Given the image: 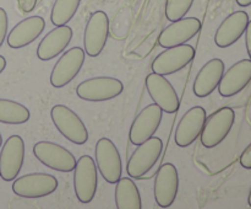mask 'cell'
<instances>
[{
    "instance_id": "1",
    "label": "cell",
    "mask_w": 251,
    "mask_h": 209,
    "mask_svg": "<svg viewBox=\"0 0 251 209\" xmlns=\"http://www.w3.org/2000/svg\"><path fill=\"white\" fill-rule=\"evenodd\" d=\"M235 112L230 107H222L206 118L201 132V144L207 149L218 147L232 130Z\"/></svg>"
},
{
    "instance_id": "2",
    "label": "cell",
    "mask_w": 251,
    "mask_h": 209,
    "mask_svg": "<svg viewBox=\"0 0 251 209\" xmlns=\"http://www.w3.org/2000/svg\"><path fill=\"white\" fill-rule=\"evenodd\" d=\"M51 120L64 138L76 145H83L88 140V130L78 115L65 105H55L50 111Z\"/></svg>"
},
{
    "instance_id": "3",
    "label": "cell",
    "mask_w": 251,
    "mask_h": 209,
    "mask_svg": "<svg viewBox=\"0 0 251 209\" xmlns=\"http://www.w3.org/2000/svg\"><path fill=\"white\" fill-rule=\"evenodd\" d=\"M98 187V171L93 157L83 155L76 161L74 169V189L76 198L82 204L93 201Z\"/></svg>"
},
{
    "instance_id": "4",
    "label": "cell",
    "mask_w": 251,
    "mask_h": 209,
    "mask_svg": "<svg viewBox=\"0 0 251 209\" xmlns=\"http://www.w3.org/2000/svg\"><path fill=\"white\" fill-rule=\"evenodd\" d=\"M162 151H163V142L161 138L154 137V135L140 144L127 161V175L132 179L144 177L158 162Z\"/></svg>"
},
{
    "instance_id": "5",
    "label": "cell",
    "mask_w": 251,
    "mask_h": 209,
    "mask_svg": "<svg viewBox=\"0 0 251 209\" xmlns=\"http://www.w3.org/2000/svg\"><path fill=\"white\" fill-rule=\"evenodd\" d=\"M124 85L119 79L110 76H97L82 81L76 88V95L88 102H103L122 95Z\"/></svg>"
},
{
    "instance_id": "6",
    "label": "cell",
    "mask_w": 251,
    "mask_h": 209,
    "mask_svg": "<svg viewBox=\"0 0 251 209\" xmlns=\"http://www.w3.org/2000/svg\"><path fill=\"white\" fill-rule=\"evenodd\" d=\"M96 164L100 174L108 183L115 184L123 174L120 152L114 143L108 138H100L96 144Z\"/></svg>"
},
{
    "instance_id": "7",
    "label": "cell",
    "mask_w": 251,
    "mask_h": 209,
    "mask_svg": "<svg viewBox=\"0 0 251 209\" xmlns=\"http://www.w3.org/2000/svg\"><path fill=\"white\" fill-rule=\"evenodd\" d=\"M196 51L190 44H181V46L166 48V51L159 53L152 63L153 73L159 75H172L178 71L183 70L194 60Z\"/></svg>"
},
{
    "instance_id": "8",
    "label": "cell",
    "mask_w": 251,
    "mask_h": 209,
    "mask_svg": "<svg viewBox=\"0 0 251 209\" xmlns=\"http://www.w3.org/2000/svg\"><path fill=\"white\" fill-rule=\"evenodd\" d=\"M58 188V179L49 174H28L14 179L12 192L22 198H42Z\"/></svg>"
},
{
    "instance_id": "9",
    "label": "cell",
    "mask_w": 251,
    "mask_h": 209,
    "mask_svg": "<svg viewBox=\"0 0 251 209\" xmlns=\"http://www.w3.org/2000/svg\"><path fill=\"white\" fill-rule=\"evenodd\" d=\"M33 154L44 166L59 172H71L76 166V159L66 148L51 142H38L33 147Z\"/></svg>"
},
{
    "instance_id": "10",
    "label": "cell",
    "mask_w": 251,
    "mask_h": 209,
    "mask_svg": "<svg viewBox=\"0 0 251 209\" xmlns=\"http://www.w3.org/2000/svg\"><path fill=\"white\" fill-rule=\"evenodd\" d=\"M109 37V17L104 11H96L91 15L83 34V46L87 56L96 58L107 44Z\"/></svg>"
},
{
    "instance_id": "11",
    "label": "cell",
    "mask_w": 251,
    "mask_h": 209,
    "mask_svg": "<svg viewBox=\"0 0 251 209\" xmlns=\"http://www.w3.org/2000/svg\"><path fill=\"white\" fill-rule=\"evenodd\" d=\"M85 51L81 47L66 51L54 65L50 74V84L56 89L69 85L77 76L85 63Z\"/></svg>"
},
{
    "instance_id": "12",
    "label": "cell",
    "mask_w": 251,
    "mask_h": 209,
    "mask_svg": "<svg viewBox=\"0 0 251 209\" xmlns=\"http://www.w3.org/2000/svg\"><path fill=\"white\" fill-rule=\"evenodd\" d=\"M25 142L20 135H11L2 144L0 151V177L4 181H14L25 161Z\"/></svg>"
},
{
    "instance_id": "13",
    "label": "cell",
    "mask_w": 251,
    "mask_h": 209,
    "mask_svg": "<svg viewBox=\"0 0 251 209\" xmlns=\"http://www.w3.org/2000/svg\"><path fill=\"white\" fill-rule=\"evenodd\" d=\"M146 89L153 103L162 108L166 113L178 112L180 100L174 86L166 79V76L151 73L146 78Z\"/></svg>"
},
{
    "instance_id": "14",
    "label": "cell",
    "mask_w": 251,
    "mask_h": 209,
    "mask_svg": "<svg viewBox=\"0 0 251 209\" xmlns=\"http://www.w3.org/2000/svg\"><path fill=\"white\" fill-rule=\"evenodd\" d=\"M163 118V111L156 103L146 106L137 115L130 128L129 139L130 143L139 147L154 135L161 125Z\"/></svg>"
},
{
    "instance_id": "15",
    "label": "cell",
    "mask_w": 251,
    "mask_h": 209,
    "mask_svg": "<svg viewBox=\"0 0 251 209\" xmlns=\"http://www.w3.org/2000/svg\"><path fill=\"white\" fill-rule=\"evenodd\" d=\"M179 191L178 170L171 162L159 167L154 179V199L161 208H169L176 202Z\"/></svg>"
},
{
    "instance_id": "16",
    "label": "cell",
    "mask_w": 251,
    "mask_h": 209,
    "mask_svg": "<svg viewBox=\"0 0 251 209\" xmlns=\"http://www.w3.org/2000/svg\"><path fill=\"white\" fill-rule=\"evenodd\" d=\"M201 21L198 17H183L173 21L161 32L158 44L162 48L181 46L193 39L201 31Z\"/></svg>"
},
{
    "instance_id": "17",
    "label": "cell",
    "mask_w": 251,
    "mask_h": 209,
    "mask_svg": "<svg viewBox=\"0 0 251 209\" xmlns=\"http://www.w3.org/2000/svg\"><path fill=\"white\" fill-rule=\"evenodd\" d=\"M207 118L206 110L201 106L190 108L181 117L180 122L176 125V144L179 148H188L198 140L201 135L203 124Z\"/></svg>"
},
{
    "instance_id": "18",
    "label": "cell",
    "mask_w": 251,
    "mask_h": 209,
    "mask_svg": "<svg viewBox=\"0 0 251 209\" xmlns=\"http://www.w3.org/2000/svg\"><path fill=\"white\" fill-rule=\"evenodd\" d=\"M250 81L251 59H242L223 74L218 85V92L222 97H232L242 92Z\"/></svg>"
},
{
    "instance_id": "19",
    "label": "cell",
    "mask_w": 251,
    "mask_h": 209,
    "mask_svg": "<svg viewBox=\"0 0 251 209\" xmlns=\"http://www.w3.org/2000/svg\"><path fill=\"white\" fill-rule=\"evenodd\" d=\"M249 15L245 11H235L223 20L215 34V43L220 48H228L237 43L245 33Z\"/></svg>"
},
{
    "instance_id": "20",
    "label": "cell",
    "mask_w": 251,
    "mask_h": 209,
    "mask_svg": "<svg viewBox=\"0 0 251 209\" xmlns=\"http://www.w3.org/2000/svg\"><path fill=\"white\" fill-rule=\"evenodd\" d=\"M46 21L42 16H29L20 21L7 34V46L12 49H20L33 43L42 34Z\"/></svg>"
},
{
    "instance_id": "21",
    "label": "cell",
    "mask_w": 251,
    "mask_h": 209,
    "mask_svg": "<svg viewBox=\"0 0 251 209\" xmlns=\"http://www.w3.org/2000/svg\"><path fill=\"white\" fill-rule=\"evenodd\" d=\"M225 63L222 59L213 58L208 60L196 75L193 91L196 97H207L220 85V81L225 74Z\"/></svg>"
},
{
    "instance_id": "22",
    "label": "cell",
    "mask_w": 251,
    "mask_h": 209,
    "mask_svg": "<svg viewBox=\"0 0 251 209\" xmlns=\"http://www.w3.org/2000/svg\"><path fill=\"white\" fill-rule=\"evenodd\" d=\"M73 38V30L68 25L56 26L44 36L37 48V57L41 60L48 61L63 53Z\"/></svg>"
},
{
    "instance_id": "23",
    "label": "cell",
    "mask_w": 251,
    "mask_h": 209,
    "mask_svg": "<svg viewBox=\"0 0 251 209\" xmlns=\"http://www.w3.org/2000/svg\"><path fill=\"white\" fill-rule=\"evenodd\" d=\"M115 206L118 209H141V196L137 186L131 179L123 177L115 186Z\"/></svg>"
},
{
    "instance_id": "24",
    "label": "cell",
    "mask_w": 251,
    "mask_h": 209,
    "mask_svg": "<svg viewBox=\"0 0 251 209\" xmlns=\"http://www.w3.org/2000/svg\"><path fill=\"white\" fill-rule=\"evenodd\" d=\"M31 112L26 106L6 98H0V122L4 124L19 125L28 122Z\"/></svg>"
},
{
    "instance_id": "25",
    "label": "cell",
    "mask_w": 251,
    "mask_h": 209,
    "mask_svg": "<svg viewBox=\"0 0 251 209\" xmlns=\"http://www.w3.org/2000/svg\"><path fill=\"white\" fill-rule=\"evenodd\" d=\"M81 0H55L51 9L50 21L54 26H63L68 24L77 12Z\"/></svg>"
},
{
    "instance_id": "26",
    "label": "cell",
    "mask_w": 251,
    "mask_h": 209,
    "mask_svg": "<svg viewBox=\"0 0 251 209\" xmlns=\"http://www.w3.org/2000/svg\"><path fill=\"white\" fill-rule=\"evenodd\" d=\"M194 0H167L166 2V17L171 22L178 21L186 16L190 11Z\"/></svg>"
},
{
    "instance_id": "27",
    "label": "cell",
    "mask_w": 251,
    "mask_h": 209,
    "mask_svg": "<svg viewBox=\"0 0 251 209\" xmlns=\"http://www.w3.org/2000/svg\"><path fill=\"white\" fill-rule=\"evenodd\" d=\"M7 27H9V19L7 14L2 7H0V48L4 44L5 38L7 36Z\"/></svg>"
},
{
    "instance_id": "28",
    "label": "cell",
    "mask_w": 251,
    "mask_h": 209,
    "mask_svg": "<svg viewBox=\"0 0 251 209\" xmlns=\"http://www.w3.org/2000/svg\"><path fill=\"white\" fill-rule=\"evenodd\" d=\"M17 4H19L20 10L25 14H28L34 10L37 5V0H17Z\"/></svg>"
},
{
    "instance_id": "29",
    "label": "cell",
    "mask_w": 251,
    "mask_h": 209,
    "mask_svg": "<svg viewBox=\"0 0 251 209\" xmlns=\"http://www.w3.org/2000/svg\"><path fill=\"white\" fill-rule=\"evenodd\" d=\"M240 165H242L244 169L251 170V144L247 147V149L243 151V154L240 155Z\"/></svg>"
},
{
    "instance_id": "30",
    "label": "cell",
    "mask_w": 251,
    "mask_h": 209,
    "mask_svg": "<svg viewBox=\"0 0 251 209\" xmlns=\"http://www.w3.org/2000/svg\"><path fill=\"white\" fill-rule=\"evenodd\" d=\"M245 44H247V51L251 59V20H249L247 30H245Z\"/></svg>"
},
{
    "instance_id": "31",
    "label": "cell",
    "mask_w": 251,
    "mask_h": 209,
    "mask_svg": "<svg viewBox=\"0 0 251 209\" xmlns=\"http://www.w3.org/2000/svg\"><path fill=\"white\" fill-rule=\"evenodd\" d=\"M237 4L242 7H248L251 5V0H237Z\"/></svg>"
},
{
    "instance_id": "32",
    "label": "cell",
    "mask_w": 251,
    "mask_h": 209,
    "mask_svg": "<svg viewBox=\"0 0 251 209\" xmlns=\"http://www.w3.org/2000/svg\"><path fill=\"white\" fill-rule=\"evenodd\" d=\"M5 68H6V59L2 56H0V74L5 70Z\"/></svg>"
},
{
    "instance_id": "33",
    "label": "cell",
    "mask_w": 251,
    "mask_h": 209,
    "mask_svg": "<svg viewBox=\"0 0 251 209\" xmlns=\"http://www.w3.org/2000/svg\"><path fill=\"white\" fill-rule=\"evenodd\" d=\"M248 203H249V206L251 207V189H250V193H249V198H248Z\"/></svg>"
},
{
    "instance_id": "34",
    "label": "cell",
    "mask_w": 251,
    "mask_h": 209,
    "mask_svg": "<svg viewBox=\"0 0 251 209\" xmlns=\"http://www.w3.org/2000/svg\"><path fill=\"white\" fill-rule=\"evenodd\" d=\"M2 147V137H1V133H0V148Z\"/></svg>"
}]
</instances>
